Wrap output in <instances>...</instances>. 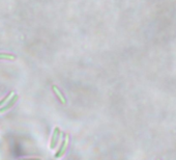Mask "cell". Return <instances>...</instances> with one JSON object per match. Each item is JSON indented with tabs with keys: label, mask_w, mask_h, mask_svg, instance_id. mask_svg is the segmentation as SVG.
<instances>
[{
	"label": "cell",
	"mask_w": 176,
	"mask_h": 160,
	"mask_svg": "<svg viewBox=\"0 0 176 160\" xmlns=\"http://www.w3.org/2000/svg\"><path fill=\"white\" fill-rule=\"evenodd\" d=\"M17 100H18V96H17V95H13V98L9 99V103H8L5 106H3V107L0 108V113H1V112H4V111L8 110L9 108L13 107V106L15 105V103L17 102Z\"/></svg>",
	"instance_id": "3"
},
{
	"label": "cell",
	"mask_w": 176,
	"mask_h": 160,
	"mask_svg": "<svg viewBox=\"0 0 176 160\" xmlns=\"http://www.w3.org/2000/svg\"><path fill=\"white\" fill-rule=\"evenodd\" d=\"M15 58H16V55L14 54L0 52V59H15Z\"/></svg>",
	"instance_id": "5"
},
{
	"label": "cell",
	"mask_w": 176,
	"mask_h": 160,
	"mask_svg": "<svg viewBox=\"0 0 176 160\" xmlns=\"http://www.w3.org/2000/svg\"><path fill=\"white\" fill-rule=\"evenodd\" d=\"M60 134H61V132H60L59 128L56 127L54 129V132H53V136H52V139H51V145H50V148H51V149H54V148L56 147L57 142H58L59 138H60Z\"/></svg>",
	"instance_id": "2"
},
{
	"label": "cell",
	"mask_w": 176,
	"mask_h": 160,
	"mask_svg": "<svg viewBox=\"0 0 176 160\" xmlns=\"http://www.w3.org/2000/svg\"><path fill=\"white\" fill-rule=\"evenodd\" d=\"M67 144H69V136L66 134H64V138H63V142H62V145L60 148V150L58 152L55 154V157L56 158H60L64 155V153L66 151V148H67Z\"/></svg>",
	"instance_id": "1"
},
{
	"label": "cell",
	"mask_w": 176,
	"mask_h": 160,
	"mask_svg": "<svg viewBox=\"0 0 176 160\" xmlns=\"http://www.w3.org/2000/svg\"><path fill=\"white\" fill-rule=\"evenodd\" d=\"M52 88H53V91H54V93L56 94V96L59 98V100L60 102H61L62 104H66V98L63 97V95L61 94V92L58 89V87H57L56 85H52Z\"/></svg>",
	"instance_id": "4"
},
{
	"label": "cell",
	"mask_w": 176,
	"mask_h": 160,
	"mask_svg": "<svg viewBox=\"0 0 176 160\" xmlns=\"http://www.w3.org/2000/svg\"><path fill=\"white\" fill-rule=\"evenodd\" d=\"M13 95H14V92H11V93H9L8 96H6L5 98L3 99V100L0 101V106H2V105H4V104H6V102H8L9 99H11V97H13Z\"/></svg>",
	"instance_id": "6"
}]
</instances>
